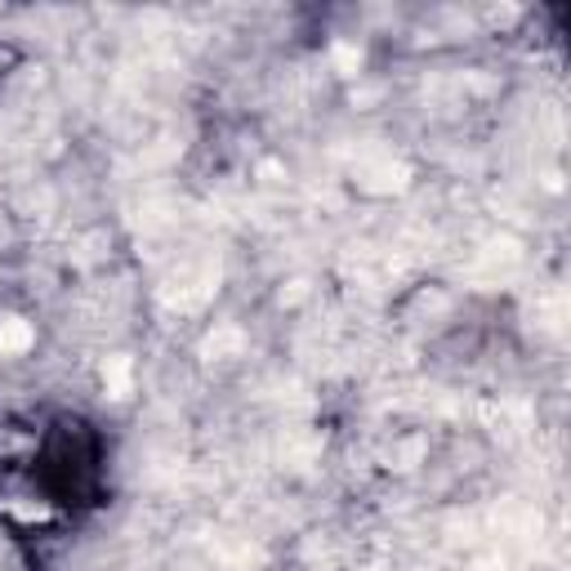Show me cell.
I'll return each instance as SVG.
<instances>
[{"instance_id": "3957f363", "label": "cell", "mask_w": 571, "mask_h": 571, "mask_svg": "<svg viewBox=\"0 0 571 571\" xmlns=\"http://www.w3.org/2000/svg\"><path fill=\"white\" fill-rule=\"evenodd\" d=\"M335 63H340L344 72H358V63H362V54H358V50H349V46H340V50H335Z\"/></svg>"}, {"instance_id": "7a4b0ae2", "label": "cell", "mask_w": 571, "mask_h": 571, "mask_svg": "<svg viewBox=\"0 0 571 571\" xmlns=\"http://www.w3.org/2000/svg\"><path fill=\"white\" fill-rule=\"evenodd\" d=\"M103 380H108V393L112 398H126L130 393V358H112L103 367Z\"/></svg>"}, {"instance_id": "6da1fadb", "label": "cell", "mask_w": 571, "mask_h": 571, "mask_svg": "<svg viewBox=\"0 0 571 571\" xmlns=\"http://www.w3.org/2000/svg\"><path fill=\"white\" fill-rule=\"evenodd\" d=\"M32 327L23 318H0V358H14V353H28L32 349Z\"/></svg>"}]
</instances>
